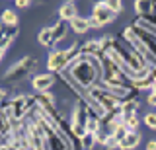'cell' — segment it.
<instances>
[{"mask_svg":"<svg viewBox=\"0 0 156 150\" xmlns=\"http://www.w3.org/2000/svg\"><path fill=\"white\" fill-rule=\"evenodd\" d=\"M0 117H2V113H0Z\"/></svg>","mask_w":156,"mask_h":150,"instance_id":"e575fe53","label":"cell"},{"mask_svg":"<svg viewBox=\"0 0 156 150\" xmlns=\"http://www.w3.org/2000/svg\"><path fill=\"white\" fill-rule=\"evenodd\" d=\"M4 30H6V27L2 26V22H0V37H2V33H4Z\"/></svg>","mask_w":156,"mask_h":150,"instance_id":"f1b7e54d","label":"cell"},{"mask_svg":"<svg viewBox=\"0 0 156 150\" xmlns=\"http://www.w3.org/2000/svg\"><path fill=\"white\" fill-rule=\"evenodd\" d=\"M152 80H154V84H156V72H154V74H152Z\"/></svg>","mask_w":156,"mask_h":150,"instance_id":"f546056e","label":"cell"},{"mask_svg":"<svg viewBox=\"0 0 156 150\" xmlns=\"http://www.w3.org/2000/svg\"><path fill=\"white\" fill-rule=\"evenodd\" d=\"M70 27H72V31L78 33V35H82V33H86L88 30H90V20H86V18H80V16H76L74 20L70 22Z\"/></svg>","mask_w":156,"mask_h":150,"instance_id":"4fadbf2b","label":"cell"},{"mask_svg":"<svg viewBox=\"0 0 156 150\" xmlns=\"http://www.w3.org/2000/svg\"><path fill=\"white\" fill-rule=\"evenodd\" d=\"M0 22H2V26L4 27H14V26H18V14L16 10H12V8H8V10H4L2 12V16H0Z\"/></svg>","mask_w":156,"mask_h":150,"instance_id":"5bb4252c","label":"cell"},{"mask_svg":"<svg viewBox=\"0 0 156 150\" xmlns=\"http://www.w3.org/2000/svg\"><path fill=\"white\" fill-rule=\"evenodd\" d=\"M37 39H39V43H41L43 47H51L53 45V30L51 27H43V30L39 31Z\"/></svg>","mask_w":156,"mask_h":150,"instance_id":"d6986e66","label":"cell"},{"mask_svg":"<svg viewBox=\"0 0 156 150\" xmlns=\"http://www.w3.org/2000/svg\"><path fill=\"white\" fill-rule=\"evenodd\" d=\"M0 140H2V133H0Z\"/></svg>","mask_w":156,"mask_h":150,"instance_id":"d6a6232c","label":"cell"},{"mask_svg":"<svg viewBox=\"0 0 156 150\" xmlns=\"http://www.w3.org/2000/svg\"><path fill=\"white\" fill-rule=\"evenodd\" d=\"M70 2H74V0H70Z\"/></svg>","mask_w":156,"mask_h":150,"instance_id":"836d02e7","label":"cell"},{"mask_svg":"<svg viewBox=\"0 0 156 150\" xmlns=\"http://www.w3.org/2000/svg\"><path fill=\"white\" fill-rule=\"evenodd\" d=\"M115 16L117 14L113 10H109V6L101 0V2L94 4V10H92V16H90V26L92 27H104V26L113 22Z\"/></svg>","mask_w":156,"mask_h":150,"instance_id":"8992f818","label":"cell"},{"mask_svg":"<svg viewBox=\"0 0 156 150\" xmlns=\"http://www.w3.org/2000/svg\"><path fill=\"white\" fill-rule=\"evenodd\" d=\"M123 39H125L127 43H129V45L133 47V49H135L136 53H139L140 57H143V61L146 62V66L154 68V66H156V57H154L152 53L148 51V47H146L144 43L139 39V35L135 33V27H133V26L125 27V31H123Z\"/></svg>","mask_w":156,"mask_h":150,"instance_id":"5b68a950","label":"cell"},{"mask_svg":"<svg viewBox=\"0 0 156 150\" xmlns=\"http://www.w3.org/2000/svg\"><path fill=\"white\" fill-rule=\"evenodd\" d=\"M143 140V134L139 131H129L123 140H119V150H135Z\"/></svg>","mask_w":156,"mask_h":150,"instance_id":"ba28073f","label":"cell"},{"mask_svg":"<svg viewBox=\"0 0 156 150\" xmlns=\"http://www.w3.org/2000/svg\"><path fill=\"white\" fill-rule=\"evenodd\" d=\"M80 55H94V57H100L101 53V45H100V39H88L84 45L80 47Z\"/></svg>","mask_w":156,"mask_h":150,"instance_id":"8fae6325","label":"cell"},{"mask_svg":"<svg viewBox=\"0 0 156 150\" xmlns=\"http://www.w3.org/2000/svg\"><path fill=\"white\" fill-rule=\"evenodd\" d=\"M37 66V59L33 57H22L16 65H12L4 74V82H10V84H16V82H22L23 78H27L29 72Z\"/></svg>","mask_w":156,"mask_h":150,"instance_id":"277c9868","label":"cell"},{"mask_svg":"<svg viewBox=\"0 0 156 150\" xmlns=\"http://www.w3.org/2000/svg\"><path fill=\"white\" fill-rule=\"evenodd\" d=\"M51 30H53V45H55V43L62 41V39L66 37V30H68V27H66V23L61 20V22H57L55 26L51 27Z\"/></svg>","mask_w":156,"mask_h":150,"instance_id":"9a60e30c","label":"cell"},{"mask_svg":"<svg viewBox=\"0 0 156 150\" xmlns=\"http://www.w3.org/2000/svg\"><path fill=\"white\" fill-rule=\"evenodd\" d=\"M78 142H80L82 150H94V146H96V133H84L80 138H78Z\"/></svg>","mask_w":156,"mask_h":150,"instance_id":"ac0fdd59","label":"cell"},{"mask_svg":"<svg viewBox=\"0 0 156 150\" xmlns=\"http://www.w3.org/2000/svg\"><path fill=\"white\" fill-rule=\"evenodd\" d=\"M136 109H139V101L135 98H129L123 101V105H121V113H123V117H131V115H136Z\"/></svg>","mask_w":156,"mask_h":150,"instance_id":"2e32d148","label":"cell"},{"mask_svg":"<svg viewBox=\"0 0 156 150\" xmlns=\"http://www.w3.org/2000/svg\"><path fill=\"white\" fill-rule=\"evenodd\" d=\"M111 133H107V131L104 129V127H100V131L96 133V142H100V144H104L105 140H107V137H109Z\"/></svg>","mask_w":156,"mask_h":150,"instance_id":"cb8c5ba5","label":"cell"},{"mask_svg":"<svg viewBox=\"0 0 156 150\" xmlns=\"http://www.w3.org/2000/svg\"><path fill=\"white\" fill-rule=\"evenodd\" d=\"M68 76L76 82L80 88L92 90L94 86H98L101 82V62L100 57L94 55H78L72 59V62L68 65Z\"/></svg>","mask_w":156,"mask_h":150,"instance_id":"6da1fadb","label":"cell"},{"mask_svg":"<svg viewBox=\"0 0 156 150\" xmlns=\"http://www.w3.org/2000/svg\"><path fill=\"white\" fill-rule=\"evenodd\" d=\"M135 12L139 18H146L154 12V0H135Z\"/></svg>","mask_w":156,"mask_h":150,"instance_id":"30bf717a","label":"cell"},{"mask_svg":"<svg viewBox=\"0 0 156 150\" xmlns=\"http://www.w3.org/2000/svg\"><path fill=\"white\" fill-rule=\"evenodd\" d=\"M31 2H43V0H31Z\"/></svg>","mask_w":156,"mask_h":150,"instance_id":"1f68e13d","label":"cell"},{"mask_svg":"<svg viewBox=\"0 0 156 150\" xmlns=\"http://www.w3.org/2000/svg\"><path fill=\"white\" fill-rule=\"evenodd\" d=\"M127 133H129V131H127L125 123H119V125H115V127H113V131H111V134H113V137H115L117 140H123V138L127 137Z\"/></svg>","mask_w":156,"mask_h":150,"instance_id":"ffe728a7","label":"cell"},{"mask_svg":"<svg viewBox=\"0 0 156 150\" xmlns=\"http://www.w3.org/2000/svg\"><path fill=\"white\" fill-rule=\"evenodd\" d=\"M133 27H135V33L139 35V39L144 43L146 47H148V51L152 53V55L156 57V37L152 35V33H148L146 30H143V27H139V26H135L133 23Z\"/></svg>","mask_w":156,"mask_h":150,"instance_id":"9c48e42d","label":"cell"},{"mask_svg":"<svg viewBox=\"0 0 156 150\" xmlns=\"http://www.w3.org/2000/svg\"><path fill=\"white\" fill-rule=\"evenodd\" d=\"M139 125H140V121H139L136 115L125 117V127H127V131H136V129H139Z\"/></svg>","mask_w":156,"mask_h":150,"instance_id":"44dd1931","label":"cell"},{"mask_svg":"<svg viewBox=\"0 0 156 150\" xmlns=\"http://www.w3.org/2000/svg\"><path fill=\"white\" fill-rule=\"evenodd\" d=\"M53 84H55V76H53V72H47V74H37V76H33V80H31L33 90L39 92V94L49 92V90L53 88Z\"/></svg>","mask_w":156,"mask_h":150,"instance_id":"52a82bcc","label":"cell"},{"mask_svg":"<svg viewBox=\"0 0 156 150\" xmlns=\"http://www.w3.org/2000/svg\"><path fill=\"white\" fill-rule=\"evenodd\" d=\"M144 123H146V127L156 129V113H146L144 115Z\"/></svg>","mask_w":156,"mask_h":150,"instance_id":"d4e9b609","label":"cell"},{"mask_svg":"<svg viewBox=\"0 0 156 150\" xmlns=\"http://www.w3.org/2000/svg\"><path fill=\"white\" fill-rule=\"evenodd\" d=\"M29 4H31V0H16V8H20V10H26Z\"/></svg>","mask_w":156,"mask_h":150,"instance_id":"484cf974","label":"cell"},{"mask_svg":"<svg viewBox=\"0 0 156 150\" xmlns=\"http://www.w3.org/2000/svg\"><path fill=\"white\" fill-rule=\"evenodd\" d=\"M58 16H61V20L62 22H72L74 18L78 16V10H76V6H74V2H65L61 8H58Z\"/></svg>","mask_w":156,"mask_h":150,"instance_id":"7c38bea8","label":"cell"},{"mask_svg":"<svg viewBox=\"0 0 156 150\" xmlns=\"http://www.w3.org/2000/svg\"><path fill=\"white\" fill-rule=\"evenodd\" d=\"M2 55H4V51H2V49H0V61H2Z\"/></svg>","mask_w":156,"mask_h":150,"instance_id":"4dcf8cb0","label":"cell"},{"mask_svg":"<svg viewBox=\"0 0 156 150\" xmlns=\"http://www.w3.org/2000/svg\"><path fill=\"white\" fill-rule=\"evenodd\" d=\"M101 62V82L104 86H127V78L121 72V68L115 65L111 59H107L105 55H100Z\"/></svg>","mask_w":156,"mask_h":150,"instance_id":"7a4b0ae2","label":"cell"},{"mask_svg":"<svg viewBox=\"0 0 156 150\" xmlns=\"http://www.w3.org/2000/svg\"><path fill=\"white\" fill-rule=\"evenodd\" d=\"M104 146H105L107 150H117V148H119V140H117L113 134H109V137H107V140L104 142Z\"/></svg>","mask_w":156,"mask_h":150,"instance_id":"603a6c76","label":"cell"},{"mask_svg":"<svg viewBox=\"0 0 156 150\" xmlns=\"http://www.w3.org/2000/svg\"><path fill=\"white\" fill-rule=\"evenodd\" d=\"M104 2L109 6V10H113L115 14H119L123 10V0H104Z\"/></svg>","mask_w":156,"mask_h":150,"instance_id":"7402d4cb","label":"cell"},{"mask_svg":"<svg viewBox=\"0 0 156 150\" xmlns=\"http://www.w3.org/2000/svg\"><path fill=\"white\" fill-rule=\"evenodd\" d=\"M146 150H156V140H150V142L146 144Z\"/></svg>","mask_w":156,"mask_h":150,"instance_id":"83f0119b","label":"cell"},{"mask_svg":"<svg viewBox=\"0 0 156 150\" xmlns=\"http://www.w3.org/2000/svg\"><path fill=\"white\" fill-rule=\"evenodd\" d=\"M6 96H8V92L4 90V88H0V103H2V101H6Z\"/></svg>","mask_w":156,"mask_h":150,"instance_id":"4316f807","label":"cell"},{"mask_svg":"<svg viewBox=\"0 0 156 150\" xmlns=\"http://www.w3.org/2000/svg\"><path fill=\"white\" fill-rule=\"evenodd\" d=\"M100 127H101V119L90 111V115H88V119L84 123V131H86V133H98Z\"/></svg>","mask_w":156,"mask_h":150,"instance_id":"e0dca14e","label":"cell"},{"mask_svg":"<svg viewBox=\"0 0 156 150\" xmlns=\"http://www.w3.org/2000/svg\"><path fill=\"white\" fill-rule=\"evenodd\" d=\"M78 51H80V47H78V43H74L66 51L51 53V57L47 59V70L49 72H65L68 68V65L72 62V59L78 55Z\"/></svg>","mask_w":156,"mask_h":150,"instance_id":"3957f363","label":"cell"}]
</instances>
